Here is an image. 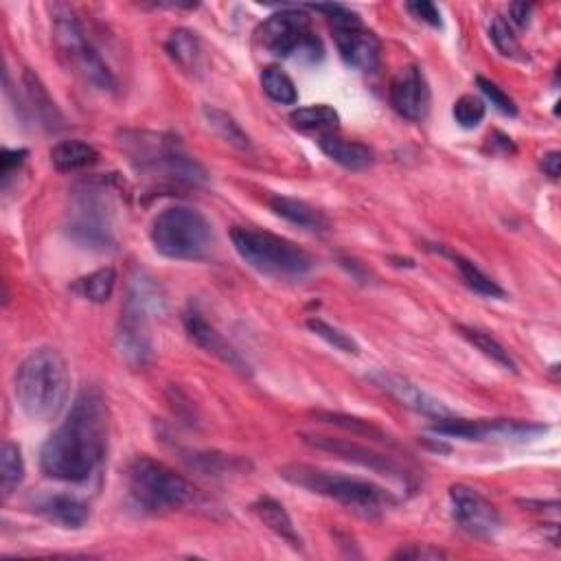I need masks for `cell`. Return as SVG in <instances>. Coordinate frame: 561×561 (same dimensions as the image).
Returning a JSON list of instances; mask_svg holds the SVG:
<instances>
[{
  "instance_id": "6da1fadb",
  "label": "cell",
  "mask_w": 561,
  "mask_h": 561,
  "mask_svg": "<svg viewBox=\"0 0 561 561\" xmlns=\"http://www.w3.org/2000/svg\"><path fill=\"white\" fill-rule=\"evenodd\" d=\"M108 406L97 388L75 397L66 419L42 445V472L60 483H86L108 452Z\"/></svg>"
},
{
  "instance_id": "7a4b0ae2",
  "label": "cell",
  "mask_w": 561,
  "mask_h": 561,
  "mask_svg": "<svg viewBox=\"0 0 561 561\" xmlns=\"http://www.w3.org/2000/svg\"><path fill=\"white\" fill-rule=\"evenodd\" d=\"M68 391H71V375L60 351L36 349L20 362L14 393L20 410L29 419H55L66 404Z\"/></svg>"
},
{
  "instance_id": "3957f363",
  "label": "cell",
  "mask_w": 561,
  "mask_h": 561,
  "mask_svg": "<svg viewBox=\"0 0 561 561\" xmlns=\"http://www.w3.org/2000/svg\"><path fill=\"white\" fill-rule=\"evenodd\" d=\"M279 476L288 480L290 485L309 491V494L336 500L338 505L351 509L353 513L362 515V518H380L388 507L395 505V498L380 485L369 483V480L362 478L325 472V469L314 465H283L279 469Z\"/></svg>"
},
{
  "instance_id": "277c9868",
  "label": "cell",
  "mask_w": 561,
  "mask_h": 561,
  "mask_svg": "<svg viewBox=\"0 0 561 561\" xmlns=\"http://www.w3.org/2000/svg\"><path fill=\"white\" fill-rule=\"evenodd\" d=\"M119 143L139 174L189 187H200L206 182L204 167L185 152L176 136L123 132Z\"/></svg>"
},
{
  "instance_id": "5b68a950",
  "label": "cell",
  "mask_w": 561,
  "mask_h": 561,
  "mask_svg": "<svg viewBox=\"0 0 561 561\" xmlns=\"http://www.w3.org/2000/svg\"><path fill=\"white\" fill-rule=\"evenodd\" d=\"M165 309V296L147 274L134 277L117 327V349L130 369H145L154 360L152 318Z\"/></svg>"
},
{
  "instance_id": "8992f818",
  "label": "cell",
  "mask_w": 561,
  "mask_h": 561,
  "mask_svg": "<svg viewBox=\"0 0 561 561\" xmlns=\"http://www.w3.org/2000/svg\"><path fill=\"white\" fill-rule=\"evenodd\" d=\"M117 204L103 180H84L71 196L68 233L79 246L106 253L117 246Z\"/></svg>"
},
{
  "instance_id": "52a82bcc",
  "label": "cell",
  "mask_w": 561,
  "mask_h": 561,
  "mask_svg": "<svg viewBox=\"0 0 561 561\" xmlns=\"http://www.w3.org/2000/svg\"><path fill=\"white\" fill-rule=\"evenodd\" d=\"M231 242L250 268L274 279H301L314 270L312 255L299 244L255 226H235Z\"/></svg>"
},
{
  "instance_id": "ba28073f",
  "label": "cell",
  "mask_w": 561,
  "mask_h": 561,
  "mask_svg": "<svg viewBox=\"0 0 561 561\" xmlns=\"http://www.w3.org/2000/svg\"><path fill=\"white\" fill-rule=\"evenodd\" d=\"M128 491L134 505L152 515L185 509L198 496L185 476L152 456H136L130 463Z\"/></svg>"
},
{
  "instance_id": "9c48e42d",
  "label": "cell",
  "mask_w": 561,
  "mask_h": 561,
  "mask_svg": "<svg viewBox=\"0 0 561 561\" xmlns=\"http://www.w3.org/2000/svg\"><path fill=\"white\" fill-rule=\"evenodd\" d=\"M150 237L160 255L176 261L204 259L215 244L211 222L191 206H169L160 211Z\"/></svg>"
},
{
  "instance_id": "30bf717a",
  "label": "cell",
  "mask_w": 561,
  "mask_h": 561,
  "mask_svg": "<svg viewBox=\"0 0 561 561\" xmlns=\"http://www.w3.org/2000/svg\"><path fill=\"white\" fill-rule=\"evenodd\" d=\"M53 40L66 66L86 84L103 90V93H112L117 88V79H114L110 66L93 47L73 9L64 5L53 7Z\"/></svg>"
},
{
  "instance_id": "8fae6325",
  "label": "cell",
  "mask_w": 561,
  "mask_h": 561,
  "mask_svg": "<svg viewBox=\"0 0 561 561\" xmlns=\"http://www.w3.org/2000/svg\"><path fill=\"white\" fill-rule=\"evenodd\" d=\"M259 47L281 60L296 57V60L316 62L323 57V44L312 29V18L303 9H281L272 14L257 29Z\"/></svg>"
},
{
  "instance_id": "7c38bea8",
  "label": "cell",
  "mask_w": 561,
  "mask_h": 561,
  "mask_svg": "<svg viewBox=\"0 0 561 561\" xmlns=\"http://www.w3.org/2000/svg\"><path fill=\"white\" fill-rule=\"evenodd\" d=\"M309 9L325 14L334 29V42L338 53L351 68L362 73H373L380 64L382 44L371 29L362 25L360 16L345 5L327 3V5H309Z\"/></svg>"
},
{
  "instance_id": "4fadbf2b",
  "label": "cell",
  "mask_w": 561,
  "mask_h": 561,
  "mask_svg": "<svg viewBox=\"0 0 561 561\" xmlns=\"http://www.w3.org/2000/svg\"><path fill=\"white\" fill-rule=\"evenodd\" d=\"M452 515L465 533L480 540H491L500 531V513L491 502L467 485L450 487Z\"/></svg>"
},
{
  "instance_id": "5bb4252c",
  "label": "cell",
  "mask_w": 561,
  "mask_h": 561,
  "mask_svg": "<svg viewBox=\"0 0 561 561\" xmlns=\"http://www.w3.org/2000/svg\"><path fill=\"white\" fill-rule=\"evenodd\" d=\"M301 437L307 445H312V448H316L320 452H329V454L338 456V459H345L349 463H356L360 467L371 469V472L391 476L395 480H404V483H408V474L402 465H399L395 459H391V456L366 448V445L353 443L349 439L325 437V434H301Z\"/></svg>"
},
{
  "instance_id": "9a60e30c",
  "label": "cell",
  "mask_w": 561,
  "mask_h": 561,
  "mask_svg": "<svg viewBox=\"0 0 561 561\" xmlns=\"http://www.w3.org/2000/svg\"><path fill=\"white\" fill-rule=\"evenodd\" d=\"M430 86L417 64H408L399 71L391 84V106L399 117L408 121H423L430 112Z\"/></svg>"
},
{
  "instance_id": "2e32d148",
  "label": "cell",
  "mask_w": 561,
  "mask_h": 561,
  "mask_svg": "<svg viewBox=\"0 0 561 561\" xmlns=\"http://www.w3.org/2000/svg\"><path fill=\"white\" fill-rule=\"evenodd\" d=\"M182 323H185L187 336L191 338V342H196V345L209 353V356L217 358L239 373H250L248 362L239 356V351L231 345V342H228L220 331H217L209 320L200 314V309L189 307L187 312L182 314Z\"/></svg>"
},
{
  "instance_id": "e0dca14e",
  "label": "cell",
  "mask_w": 561,
  "mask_h": 561,
  "mask_svg": "<svg viewBox=\"0 0 561 561\" xmlns=\"http://www.w3.org/2000/svg\"><path fill=\"white\" fill-rule=\"evenodd\" d=\"M373 380L380 384L386 393H391L399 404L412 408L415 412H419V415H426L432 419L450 417V410L445 408L439 399H434L432 395L423 391L421 386L406 380V377L382 371V373H375Z\"/></svg>"
},
{
  "instance_id": "ac0fdd59",
  "label": "cell",
  "mask_w": 561,
  "mask_h": 561,
  "mask_svg": "<svg viewBox=\"0 0 561 561\" xmlns=\"http://www.w3.org/2000/svg\"><path fill=\"white\" fill-rule=\"evenodd\" d=\"M320 150H323L334 163L351 171L369 169L375 163V154L369 145L358 141H347L338 134H325L318 139Z\"/></svg>"
},
{
  "instance_id": "d6986e66",
  "label": "cell",
  "mask_w": 561,
  "mask_h": 561,
  "mask_svg": "<svg viewBox=\"0 0 561 561\" xmlns=\"http://www.w3.org/2000/svg\"><path fill=\"white\" fill-rule=\"evenodd\" d=\"M270 209L277 213L279 217H283L285 222H290L294 226H301V228H305V231L323 233L329 228L327 217L303 200L288 198V196H274L270 200Z\"/></svg>"
},
{
  "instance_id": "ffe728a7",
  "label": "cell",
  "mask_w": 561,
  "mask_h": 561,
  "mask_svg": "<svg viewBox=\"0 0 561 561\" xmlns=\"http://www.w3.org/2000/svg\"><path fill=\"white\" fill-rule=\"evenodd\" d=\"M38 511L49 520L66 526V529H82L90 520V507L75 496H49L38 502Z\"/></svg>"
},
{
  "instance_id": "44dd1931",
  "label": "cell",
  "mask_w": 561,
  "mask_h": 561,
  "mask_svg": "<svg viewBox=\"0 0 561 561\" xmlns=\"http://www.w3.org/2000/svg\"><path fill=\"white\" fill-rule=\"evenodd\" d=\"M253 511L257 513V518L268 526V529L281 537L283 542H288L292 548H301L303 542H301V535L296 533L294 529V522L290 518V513L285 511V507L281 505L279 500H274L270 496H263L259 498L255 505H253Z\"/></svg>"
},
{
  "instance_id": "7402d4cb",
  "label": "cell",
  "mask_w": 561,
  "mask_h": 561,
  "mask_svg": "<svg viewBox=\"0 0 561 561\" xmlns=\"http://www.w3.org/2000/svg\"><path fill=\"white\" fill-rule=\"evenodd\" d=\"M434 250H437V253H441L443 257H448L454 263V266L459 268L465 285L472 292H476L480 296H487V299H505V296H507V292L502 290L500 285L489 277V274H485L483 270H480L474 261H469L467 257L454 253V250H450V248H443V246L434 248Z\"/></svg>"
},
{
  "instance_id": "603a6c76",
  "label": "cell",
  "mask_w": 561,
  "mask_h": 561,
  "mask_svg": "<svg viewBox=\"0 0 561 561\" xmlns=\"http://www.w3.org/2000/svg\"><path fill=\"white\" fill-rule=\"evenodd\" d=\"M165 49L171 60H174L182 71L198 73L202 68V42L198 38V33H193L189 29L171 31Z\"/></svg>"
},
{
  "instance_id": "cb8c5ba5",
  "label": "cell",
  "mask_w": 561,
  "mask_h": 561,
  "mask_svg": "<svg viewBox=\"0 0 561 561\" xmlns=\"http://www.w3.org/2000/svg\"><path fill=\"white\" fill-rule=\"evenodd\" d=\"M99 160V152L93 145L79 139L62 141L51 150V163L60 171H77L95 165Z\"/></svg>"
},
{
  "instance_id": "d4e9b609",
  "label": "cell",
  "mask_w": 561,
  "mask_h": 561,
  "mask_svg": "<svg viewBox=\"0 0 561 561\" xmlns=\"http://www.w3.org/2000/svg\"><path fill=\"white\" fill-rule=\"evenodd\" d=\"M290 121L296 130L301 132H316L318 136L325 134H336L340 125V114L325 106V103H318V106H307L299 108L290 114Z\"/></svg>"
},
{
  "instance_id": "484cf974",
  "label": "cell",
  "mask_w": 561,
  "mask_h": 561,
  "mask_svg": "<svg viewBox=\"0 0 561 561\" xmlns=\"http://www.w3.org/2000/svg\"><path fill=\"white\" fill-rule=\"evenodd\" d=\"M202 117H204L206 125H209V128L220 136L224 143L237 147V150H250V147H253V143H250V136L239 128V123L228 112L215 108V106H204Z\"/></svg>"
},
{
  "instance_id": "4316f807",
  "label": "cell",
  "mask_w": 561,
  "mask_h": 561,
  "mask_svg": "<svg viewBox=\"0 0 561 561\" xmlns=\"http://www.w3.org/2000/svg\"><path fill=\"white\" fill-rule=\"evenodd\" d=\"M456 329H459V334L469 342V345L476 347L480 353H483L485 358H489L491 362H496L505 371L518 373V364H515V360L511 358V353L505 347H502L494 336L487 334V331H480V329L467 327V325H459Z\"/></svg>"
},
{
  "instance_id": "83f0119b",
  "label": "cell",
  "mask_w": 561,
  "mask_h": 561,
  "mask_svg": "<svg viewBox=\"0 0 561 561\" xmlns=\"http://www.w3.org/2000/svg\"><path fill=\"white\" fill-rule=\"evenodd\" d=\"M117 285V270L106 266L73 283V292L90 303H106Z\"/></svg>"
},
{
  "instance_id": "f1b7e54d",
  "label": "cell",
  "mask_w": 561,
  "mask_h": 561,
  "mask_svg": "<svg viewBox=\"0 0 561 561\" xmlns=\"http://www.w3.org/2000/svg\"><path fill=\"white\" fill-rule=\"evenodd\" d=\"M25 480V461H22V452L16 443L5 441L0 448V487H3V496L9 498Z\"/></svg>"
},
{
  "instance_id": "f546056e",
  "label": "cell",
  "mask_w": 561,
  "mask_h": 561,
  "mask_svg": "<svg viewBox=\"0 0 561 561\" xmlns=\"http://www.w3.org/2000/svg\"><path fill=\"white\" fill-rule=\"evenodd\" d=\"M25 86H27V95L33 103V110H36L38 119L42 121V125H47V128H60V123L64 121L60 110H57L55 101L49 97L47 88L42 86L40 77L33 75L31 71H25Z\"/></svg>"
},
{
  "instance_id": "4dcf8cb0",
  "label": "cell",
  "mask_w": 561,
  "mask_h": 561,
  "mask_svg": "<svg viewBox=\"0 0 561 561\" xmlns=\"http://www.w3.org/2000/svg\"><path fill=\"white\" fill-rule=\"evenodd\" d=\"M261 86L263 93L274 103H281V106H294V103L299 101V90H296L292 77L279 66H268L266 71H263Z\"/></svg>"
},
{
  "instance_id": "1f68e13d",
  "label": "cell",
  "mask_w": 561,
  "mask_h": 561,
  "mask_svg": "<svg viewBox=\"0 0 561 561\" xmlns=\"http://www.w3.org/2000/svg\"><path fill=\"white\" fill-rule=\"evenodd\" d=\"M432 432L443 434V437H456V439H465V441H483V439L491 437V421H469V419L443 417L434 423Z\"/></svg>"
},
{
  "instance_id": "d6a6232c",
  "label": "cell",
  "mask_w": 561,
  "mask_h": 561,
  "mask_svg": "<svg viewBox=\"0 0 561 561\" xmlns=\"http://www.w3.org/2000/svg\"><path fill=\"white\" fill-rule=\"evenodd\" d=\"M189 456H182L193 469H198L202 474H224V472H233V469L242 467L244 463L235 459V456H226V454H217V452H185Z\"/></svg>"
},
{
  "instance_id": "836d02e7",
  "label": "cell",
  "mask_w": 561,
  "mask_h": 561,
  "mask_svg": "<svg viewBox=\"0 0 561 561\" xmlns=\"http://www.w3.org/2000/svg\"><path fill=\"white\" fill-rule=\"evenodd\" d=\"M307 329L312 331V334H316L318 338H323L327 345H331L342 353H353V356H358L360 353V345L356 340H353L349 334H345L342 329L325 323L323 318H314V316L307 318Z\"/></svg>"
},
{
  "instance_id": "e575fe53",
  "label": "cell",
  "mask_w": 561,
  "mask_h": 561,
  "mask_svg": "<svg viewBox=\"0 0 561 561\" xmlns=\"http://www.w3.org/2000/svg\"><path fill=\"white\" fill-rule=\"evenodd\" d=\"M489 36H491V42L496 44V49L505 57H511V60H520V62L526 60V55L520 47L518 38H515V33L511 29V22L507 18L496 16L494 20H491Z\"/></svg>"
},
{
  "instance_id": "d590c367",
  "label": "cell",
  "mask_w": 561,
  "mask_h": 561,
  "mask_svg": "<svg viewBox=\"0 0 561 561\" xmlns=\"http://www.w3.org/2000/svg\"><path fill=\"white\" fill-rule=\"evenodd\" d=\"M314 417H318L320 421H325V423H331V426L345 428V430H351V432H356V434H364V437H369V439L388 441V437L380 428H375L373 423L364 421V419H358V417L342 415V412H314Z\"/></svg>"
},
{
  "instance_id": "8d00e7d4",
  "label": "cell",
  "mask_w": 561,
  "mask_h": 561,
  "mask_svg": "<svg viewBox=\"0 0 561 561\" xmlns=\"http://www.w3.org/2000/svg\"><path fill=\"white\" fill-rule=\"evenodd\" d=\"M452 114H454V119H456V123L461 125V128L474 130V128H478L480 121L485 119L487 106H485V101L476 97V95H463V97L456 99Z\"/></svg>"
},
{
  "instance_id": "74e56055",
  "label": "cell",
  "mask_w": 561,
  "mask_h": 561,
  "mask_svg": "<svg viewBox=\"0 0 561 561\" xmlns=\"http://www.w3.org/2000/svg\"><path fill=\"white\" fill-rule=\"evenodd\" d=\"M476 84L480 88V93L491 101V106H494L496 110L507 114V117H518V106H515V101L498 84L489 82V79H485V77H478Z\"/></svg>"
},
{
  "instance_id": "f35d334b",
  "label": "cell",
  "mask_w": 561,
  "mask_h": 561,
  "mask_svg": "<svg viewBox=\"0 0 561 561\" xmlns=\"http://www.w3.org/2000/svg\"><path fill=\"white\" fill-rule=\"evenodd\" d=\"M406 9L410 11L412 16H415L417 20L421 22H426V25L430 27H443V20H441V11L439 7L434 5V3H426V0H421V3H408Z\"/></svg>"
},
{
  "instance_id": "ab89813d",
  "label": "cell",
  "mask_w": 561,
  "mask_h": 561,
  "mask_svg": "<svg viewBox=\"0 0 561 561\" xmlns=\"http://www.w3.org/2000/svg\"><path fill=\"white\" fill-rule=\"evenodd\" d=\"M445 555L441 548H434L430 544H410L408 548H399V551L393 555V559H445Z\"/></svg>"
},
{
  "instance_id": "60d3db41",
  "label": "cell",
  "mask_w": 561,
  "mask_h": 561,
  "mask_svg": "<svg viewBox=\"0 0 561 561\" xmlns=\"http://www.w3.org/2000/svg\"><path fill=\"white\" fill-rule=\"evenodd\" d=\"M29 152L27 150H3L0 154V165H3V182L7 185V180L14 176V171L25 165Z\"/></svg>"
},
{
  "instance_id": "b9f144b4",
  "label": "cell",
  "mask_w": 561,
  "mask_h": 561,
  "mask_svg": "<svg viewBox=\"0 0 561 561\" xmlns=\"http://www.w3.org/2000/svg\"><path fill=\"white\" fill-rule=\"evenodd\" d=\"M531 14H533V7L529 3H513L509 5V22L518 27H526L531 22Z\"/></svg>"
},
{
  "instance_id": "7bdbcfd3",
  "label": "cell",
  "mask_w": 561,
  "mask_h": 561,
  "mask_svg": "<svg viewBox=\"0 0 561 561\" xmlns=\"http://www.w3.org/2000/svg\"><path fill=\"white\" fill-rule=\"evenodd\" d=\"M542 169H544V174L551 178V180H557L559 174H561V154L559 152H548L542 156Z\"/></svg>"
}]
</instances>
